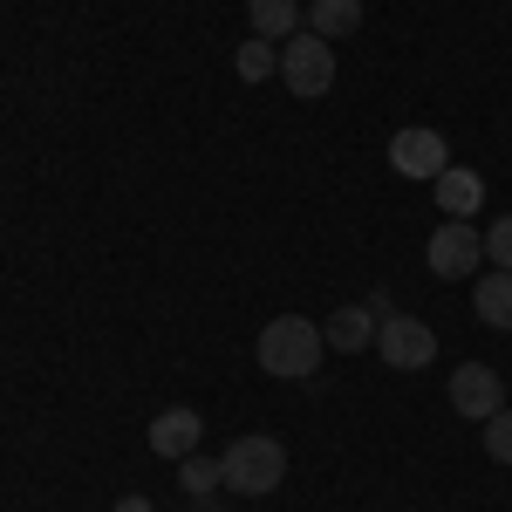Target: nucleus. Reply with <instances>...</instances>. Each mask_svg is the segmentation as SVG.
<instances>
[{"mask_svg": "<svg viewBox=\"0 0 512 512\" xmlns=\"http://www.w3.org/2000/svg\"><path fill=\"white\" fill-rule=\"evenodd\" d=\"M376 355L390 362V369H431L437 362V328L431 321H417V315H383L376 321Z\"/></svg>", "mask_w": 512, "mask_h": 512, "instance_id": "20e7f679", "label": "nucleus"}, {"mask_svg": "<svg viewBox=\"0 0 512 512\" xmlns=\"http://www.w3.org/2000/svg\"><path fill=\"white\" fill-rule=\"evenodd\" d=\"M472 308H478V321H485V328H506V335H512V274H506V267L478 274Z\"/></svg>", "mask_w": 512, "mask_h": 512, "instance_id": "f8f14e48", "label": "nucleus"}, {"mask_svg": "<svg viewBox=\"0 0 512 512\" xmlns=\"http://www.w3.org/2000/svg\"><path fill=\"white\" fill-rule=\"evenodd\" d=\"M219 472L233 485L239 499H267L280 478H287V451H280V437H233V451L219 458Z\"/></svg>", "mask_w": 512, "mask_h": 512, "instance_id": "f03ea898", "label": "nucleus"}, {"mask_svg": "<svg viewBox=\"0 0 512 512\" xmlns=\"http://www.w3.org/2000/svg\"><path fill=\"white\" fill-rule=\"evenodd\" d=\"M485 451H492L499 465H512V410H492V417H485Z\"/></svg>", "mask_w": 512, "mask_h": 512, "instance_id": "dca6fc26", "label": "nucleus"}, {"mask_svg": "<svg viewBox=\"0 0 512 512\" xmlns=\"http://www.w3.org/2000/svg\"><path fill=\"white\" fill-rule=\"evenodd\" d=\"M431 185H437V212L444 219H472L478 205H485V178H478L472 164H444Z\"/></svg>", "mask_w": 512, "mask_h": 512, "instance_id": "6e6552de", "label": "nucleus"}, {"mask_svg": "<svg viewBox=\"0 0 512 512\" xmlns=\"http://www.w3.org/2000/svg\"><path fill=\"white\" fill-rule=\"evenodd\" d=\"M355 28H362V0H308V35L349 41Z\"/></svg>", "mask_w": 512, "mask_h": 512, "instance_id": "ddd939ff", "label": "nucleus"}, {"mask_svg": "<svg viewBox=\"0 0 512 512\" xmlns=\"http://www.w3.org/2000/svg\"><path fill=\"white\" fill-rule=\"evenodd\" d=\"M424 260H431L437 280H472L485 267V233H472V219H444L424 246Z\"/></svg>", "mask_w": 512, "mask_h": 512, "instance_id": "39448f33", "label": "nucleus"}, {"mask_svg": "<svg viewBox=\"0 0 512 512\" xmlns=\"http://www.w3.org/2000/svg\"><path fill=\"white\" fill-rule=\"evenodd\" d=\"M198 431H205L198 410H158V417H151V451L171 458V465H185V458L198 451Z\"/></svg>", "mask_w": 512, "mask_h": 512, "instance_id": "1a4fd4ad", "label": "nucleus"}, {"mask_svg": "<svg viewBox=\"0 0 512 512\" xmlns=\"http://www.w3.org/2000/svg\"><path fill=\"white\" fill-rule=\"evenodd\" d=\"M444 164H451V144L431 123H410V130L390 137V171H403V178H437Z\"/></svg>", "mask_w": 512, "mask_h": 512, "instance_id": "0eeeda50", "label": "nucleus"}, {"mask_svg": "<svg viewBox=\"0 0 512 512\" xmlns=\"http://www.w3.org/2000/svg\"><path fill=\"white\" fill-rule=\"evenodd\" d=\"M233 69H239V82H267V76H280V41H239V55H233Z\"/></svg>", "mask_w": 512, "mask_h": 512, "instance_id": "4468645a", "label": "nucleus"}, {"mask_svg": "<svg viewBox=\"0 0 512 512\" xmlns=\"http://www.w3.org/2000/svg\"><path fill=\"white\" fill-rule=\"evenodd\" d=\"M485 260H492V267H506V274H512V212H506V219H492V226H485Z\"/></svg>", "mask_w": 512, "mask_h": 512, "instance_id": "f3484780", "label": "nucleus"}, {"mask_svg": "<svg viewBox=\"0 0 512 512\" xmlns=\"http://www.w3.org/2000/svg\"><path fill=\"white\" fill-rule=\"evenodd\" d=\"M321 342H328V349H342V355L376 349V315H369V308H335V315L321 321Z\"/></svg>", "mask_w": 512, "mask_h": 512, "instance_id": "9b49d317", "label": "nucleus"}, {"mask_svg": "<svg viewBox=\"0 0 512 512\" xmlns=\"http://www.w3.org/2000/svg\"><path fill=\"white\" fill-rule=\"evenodd\" d=\"M451 410L472 417V424H485L492 410H506V383H499V369H492V362H458V369H451Z\"/></svg>", "mask_w": 512, "mask_h": 512, "instance_id": "423d86ee", "label": "nucleus"}, {"mask_svg": "<svg viewBox=\"0 0 512 512\" xmlns=\"http://www.w3.org/2000/svg\"><path fill=\"white\" fill-rule=\"evenodd\" d=\"M178 472H185V492H198V499H205V492H212V485H226V472H219V465H212V458H185V465H178Z\"/></svg>", "mask_w": 512, "mask_h": 512, "instance_id": "2eb2a0df", "label": "nucleus"}, {"mask_svg": "<svg viewBox=\"0 0 512 512\" xmlns=\"http://www.w3.org/2000/svg\"><path fill=\"white\" fill-rule=\"evenodd\" d=\"M321 328L308 315H274L267 328H260V342H253V355H260V369L267 376H280V383H301V376H315L321 369Z\"/></svg>", "mask_w": 512, "mask_h": 512, "instance_id": "f257e3e1", "label": "nucleus"}, {"mask_svg": "<svg viewBox=\"0 0 512 512\" xmlns=\"http://www.w3.org/2000/svg\"><path fill=\"white\" fill-rule=\"evenodd\" d=\"M280 82L301 96V103H315V96H328L335 89V41H321V35H287L280 41Z\"/></svg>", "mask_w": 512, "mask_h": 512, "instance_id": "7ed1b4c3", "label": "nucleus"}, {"mask_svg": "<svg viewBox=\"0 0 512 512\" xmlns=\"http://www.w3.org/2000/svg\"><path fill=\"white\" fill-rule=\"evenodd\" d=\"M246 21H253L260 41H287V35L308 28V7L301 0H246Z\"/></svg>", "mask_w": 512, "mask_h": 512, "instance_id": "9d476101", "label": "nucleus"}, {"mask_svg": "<svg viewBox=\"0 0 512 512\" xmlns=\"http://www.w3.org/2000/svg\"><path fill=\"white\" fill-rule=\"evenodd\" d=\"M117 512H151V499H137V492H130V499H123Z\"/></svg>", "mask_w": 512, "mask_h": 512, "instance_id": "a211bd4d", "label": "nucleus"}]
</instances>
